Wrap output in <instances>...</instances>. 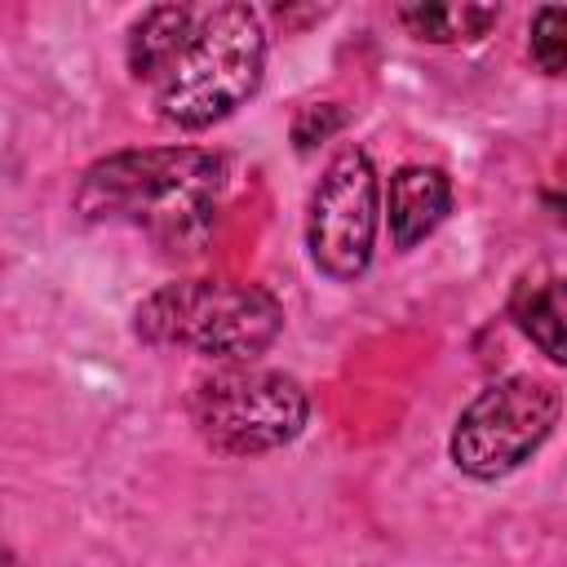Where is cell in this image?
Listing matches in <instances>:
<instances>
[{
	"instance_id": "cell-1",
	"label": "cell",
	"mask_w": 567,
	"mask_h": 567,
	"mask_svg": "<svg viewBox=\"0 0 567 567\" xmlns=\"http://www.w3.org/2000/svg\"><path fill=\"white\" fill-rule=\"evenodd\" d=\"M266 18L244 0L151 4L124 35V66L155 120L204 133L248 106L266 75Z\"/></svg>"
},
{
	"instance_id": "cell-2",
	"label": "cell",
	"mask_w": 567,
	"mask_h": 567,
	"mask_svg": "<svg viewBox=\"0 0 567 567\" xmlns=\"http://www.w3.org/2000/svg\"><path fill=\"white\" fill-rule=\"evenodd\" d=\"M230 164L208 146H128L93 159L75 186V213L102 226H128L173 257L213 239Z\"/></svg>"
},
{
	"instance_id": "cell-3",
	"label": "cell",
	"mask_w": 567,
	"mask_h": 567,
	"mask_svg": "<svg viewBox=\"0 0 567 567\" xmlns=\"http://www.w3.org/2000/svg\"><path fill=\"white\" fill-rule=\"evenodd\" d=\"M137 341L213 363H257L284 332V301L248 279H173L133 310Z\"/></svg>"
},
{
	"instance_id": "cell-4",
	"label": "cell",
	"mask_w": 567,
	"mask_h": 567,
	"mask_svg": "<svg viewBox=\"0 0 567 567\" xmlns=\"http://www.w3.org/2000/svg\"><path fill=\"white\" fill-rule=\"evenodd\" d=\"M186 416L208 452L235 461L266 456L301 439L310 421V390L284 368L221 363L190 385Z\"/></svg>"
},
{
	"instance_id": "cell-5",
	"label": "cell",
	"mask_w": 567,
	"mask_h": 567,
	"mask_svg": "<svg viewBox=\"0 0 567 567\" xmlns=\"http://www.w3.org/2000/svg\"><path fill=\"white\" fill-rule=\"evenodd\" d=\"M558 416H563L558 385L527 372L501 377L456 412L447 434V456L461 474L478 483H496L523 470L549 443Z\"/></svg>"
},
{
	"instance_id": "cell-6",
	"label": "cell",
	"mask_w": 567,
	"mask_h": 567,
	"mask_svg": "<svg viewBox=\"0 0 567 567\" xmlns=\"http://www.w3.org/2000/svg\"><path fill=\"white\" fill-rule=\"evenodd\" d=\"M381 177L363 146H341L306 199V257L332 284H354L377 252Z\"/></svg>"
},
{
	"instance_id": "cell-7",
	"label": "cell",
	"mask_w": 567,
	"mask_h": 567,
	"mask_svg": "<svg viewBox=\"0 0 567 567\" xmlns=\"http://www.w3.org/2000/svg\"><path fill=\"white\" fill-rule=\"evenodd\" d=\"M381 213L390 221V244L399 252L425 244L452 213V177L439 164H403L381 190Z\"/></svg>"
},
{
	"instance_id": "cell-8",
	"label": "cell",
	"mask_w": 567,
	"mask_h": 567,
	"mask_svg": "<svg viewBox=\"0 0 567 567\" xmlns=\"http://www.w3.org/2000/svg\"><path fill=\"white\" fill-rule=\"evenodd\" d=\"M394 18L408 27L412 40H425V44H470V40H483L501 9L496 4H399Z\"/></svg>"
},
{
	"instance_id": "cell-9",
	"label": "cell",
	"mask_w": 567,
	"mask_h": 567,
	"mask_svg": "<svg viewBox=\"0 0 567 567\" xmlns=\"http://www.w3.org/2000/svg\"><path fill=\"white\" fill-rule=\"evenodd\" d=\"M509 315L518 323V332L549 359V363H563V288L558 279H545V284H532L523 279L509 297Z\"/></svg>"
},
{
	"instance_id": "cell-10",
	"label": "cell",
	"mask_w": 567,
	"mask_h": 567,
	"mask_svg": "<svg viewBox=\"0 0 567 567\" xmlns=\"http://www.w3.org/2000/svg\"><path fill=\"white\" fill-rule=\"evenodd\" d=\"M527 58L536 62V71H545L549 80L563 75L567 66V9L563 4H540L532 13L527 27Z\"/></svg>"
},
{
	"instance_id": "cell-11",
	"label": "cell",
	"mask_w": 567,
	"mask_h": 567,
	"mask_svg": "<svg viewBox=\"0 0 567 567\" xmlns=\"http://www.w3.org/2000/svg\"><path fill=\"white\" fill-rule=\"evenodd\" d=\"M346 128V111L337 106V102H315V106H301L297 111V120H292V142H297V151L306 155V151H315L319 142H328L332 133H341Z\"/></svg>"
},
{
	"instance_id": "cell-12",
	"label": "cell",
	"mask_w": 567,
	"mask_h": 567,
	"mask_svg": "<svg viewBox=\"0 0 567 567\" xmlns=\"http://www.w3.org/2000/svg\"><path fill=\"white\" fill-rule=\"evenodd\" d=\"M0 567H22V563H18V554H13L4 540H0Z\"/></svg>"
}]
</instances>
